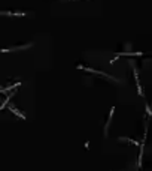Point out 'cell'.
I'll list each match as a JSON object with an SVG mask.
<instances>
[{"label":"cell","instance_id":"obj_1","mask_svg":"<svg viewBox=\"0 0 152 171\" xmlns=\"http://www.w3.org/2000/svg\"><path fill=\"white\" fill-rule=\"evenodd\" d=\"M78 69H81V71H87V72H91V74H98V75H101V77H106L107 80H113V81H116L115 78H112L110 75H107V74H104V72H101V71H95V69H91V68H85V66H82V65H79Z\"/></svg>","mask_w":152,"mask_h":171},{"label":"cell","instance_id":"obj_2","mask_svg":"<svg viewBox=\"0 0 152 171\" xmlns=\"http://www.w3.org/2000/svg\"><path fill=\"white\" fill-rule=\"evenodd\" d=\"M32 44H27V45H20V47H15V48H3L2 51L3 53H9V51H18V50H26V48H30Z\"/></svg>","mask_w":152,"mask_h":171},{"label":"cell","instance_id":"obj_3","mask_svg":"<svg viewBox=\"0 0 152 171\" xmlns=\"http://www.w3.org/2000/svg\"><path fill=\"white\" fill-rule=\"evenodd\" d=\"M115 113V108H110V113H109V117H107V122L104 125V137H107V129H109V125H110V120H112V116Z\"/></svg>","mask_w":152,"mask_h":171},{"label":"cell","instance_id":"obj_4","mask_svg":"<svg viewBox=\"0 0 152 171\" xmlns=\"http://www.w3.org/2000/svg\"><path fill=\"white\" fill-rule=\"evenodd\" d=\"M133 71H134V80H136V84H137L139 95H140V96H143V90H142V87H140V83H139V74H137V71H136V68H134V66H133Z\"/></svg>","mask_w":152,"mask_h":171},{"label":"cell","instance_id":"obj_5","mask_svg":"<svg viewBox=\"0 0 152 171\" xmlns=\"http://www.w3.org/2000/svg\"><path fill=\"white\" fill-rule=\"evenodd\" d=\"M119 56H143V53H118V54L115 56V59H112V60H110V63H113V62H115Z\"/></svg>","mask_w":152,"mask_h":171},{"label":"cell","instance_id":"obj_6","mask_svg":"<svg viewBox=\"0 0 152 171\" xmlns=\"http://www.w3.org/2000/svg\"><path fill=\"white\" fill-rule=\"evenodd\" d=\"M9 110H11V111H12V113H14V114H15V116H18V117H20V119H24V120H26V116H24V114H23V113H20V111H18V110H17V108H14V107H12V105H11V107H9Z\"/></svg>","mask_w":152,"mask_h":171},{"label":"cell","instance_id":"obj_7","mask_svg":"<svg viewBox=\"0 0 152 171\" xmlns=\"http://www.w3.org/2000/svg\"><path fill=\"white\" fill-rule=\"evenodd\" d=\"M2 15H15V17H26V12H2Z\"/></svg>","mask_w":152,"mask_h":171},{"label":"cell","instance_id":"obj_8","mask_svg":"<svg viewBox=\"0 0 152 171\" xmlns=\"http://www.w3.org/2000/svg\"><path fill=\"white\" fill-rule=\"evenodd\" d=\"M119 141H125V143H130V144H134V146H140L137 141H133V140H130V138H124V137H121Z\"/></svg>","mask_w":152,"mask_h":171},{"label":"cell","instance_id":"obj_9","mask_svg":"<svg viewBox=\"0 0 152 171\" xmlns=\"http://www.w3.org/2000/svg\"><path fill=\"white\" fill-rule=\"evenodd\" d=\"M18 86H21V83H15L12 87H5V89H2V93H6L8 90H11V89H14V87H18Z\"/></svg>","mask_w":152,"mask_h":171},{"label":"cell","instance_id":"obj_10","mask_svg":"<svg viewBox=\"0 0 152 171\" xmlns=\"http://www.w3.org/2000/svg\"><path fill=\"white\" fill-rule=\"evenodd\" d=\"M146 114H148V117H149V119L152 117V111H151V107H149V104H146Z\"/></svg>","mask_w":152,"mask_h":171}]
</instances>
